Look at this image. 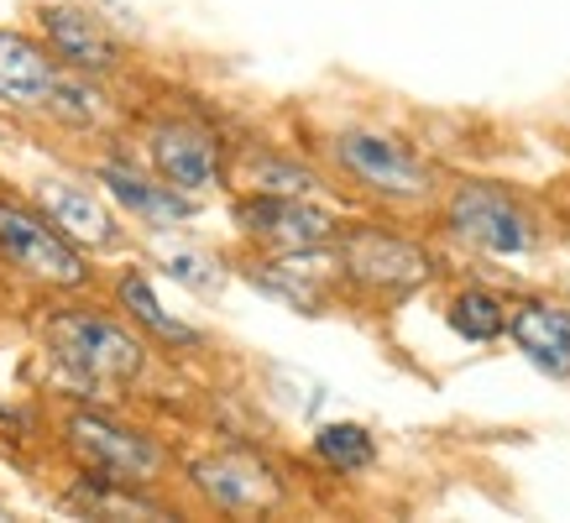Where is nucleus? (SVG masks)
I'll return each mask as SVG.
<instances>
[{
	"instance_id": "12",
	"label": "nucleus",
	"mask_w": 570,
	"mask_h": 523,
	"mask_svg": "<svg viewBox=\"0 0 570 523\" xmlns=\"http://www.w3.org/2000/svg\"><path fill=\"white\" fill-rule=\"evenodd\" d=\"M37 27H42V42H48L69 69L79 73H95V79H105V73L121 69L126 48L116 42V32L105 27L89 6H73V0H52V6H42L37 11Z\"/></svg>"
},
{
	"instance_id": "13",
	"label": "nucleus",
	"mask_w": 570,
	"mask_h": 523,
	"mask_svg": "<svg viewBox=\"0 0 570 523\" xmlns=\"http://www.w3.org/2000/svg\"><path fill=\"white\" fill-rule=\"evenodd\" d=\"M508 341L523 362L554 377V383H570V309L554 304V298H519L513 314H508Z\"/></svg>"
},
{
	"instance_id": "2",
	"label": "nucleus",
	"mask_w": 570,
	"mask_h": 523,
	"mask_svg": "<svg viewBox=\"0 0 570 523\" xmlns=\"http://www.w3.org/2000/svg\"><path fill=\"white\" fill-rule=\"evenodd\" d=\"M42 341H48L52 362L79 387H126L137 383L141 366H147L141 335L95 309H58L42 325Z\"/></svg>"
},
{
	"instance_id": "10",
	"label": "nucleus",
	"mask_w": 570,
	"mask_h": 523,
	"mask_svg": "<svg viewBox=\"0 0 570 523\" xmlns=\"http://www.w3.org/2000/svg\"><path fill=\"white\" fill-rule=\"evenodd\" d=\"M69 85V63L27 32L0 27V105L21 116H52L58 95Z\"/></svg>"
},
{
	"instance_id": "15",
	"label": "nucleus",
	"mask_w": 570,
	"mask_h": 523,
	"mask_svg": "<svg viewBox=\"0 0 570 523\" xmlns=\"http://www.w3.org/2000/svg\"><path fill=\"white\" fill-rule=\"evenodd\" d=\"M116 304L131 314V325H141V330L153 335V341H163V346H174V351L205 346V335L194 330L189 319H178V314L163 309V298L153 294V283L141 278L137 267H121V273H116Z\"/></svg>"
},
{
	"instance_id": "18",
	"label": "nucleus",
	"mask_w": 570,
	"mask_h": 523,
	"mask_svg": "<svg viewBox=\"0 0 570 523\" xmlns=\"http://www.w3.org/2000/svg\"><path fill=\"white\" fill-rule=\"evenodd\" d=\"M242 189L246 194H314L320 189V174L298 157L283 152H246L242 157Z\"/></svg>"
},
{
	"instance_id": "6",
	"label": "nucleus",
	"mask_w": 570,
	"mask_h": 523,
	"mask_svg": "<svg viewBox=\"0 0 570 523\" xmlns=\"http://www.w3.org/2000/svg\"><path fill=\"white\" fill-rule=\"evenodd\" d=\"M63 445L85 471H100V476H116V482H131V487H153L168 471V451L153 435H141L131 424H116L110 414H95V408H73L63 418Z\"/></svg>"
},
{
	"instance_id": "9",
	"label": "nucleus",
	"mask_w": 570,
	"mask_h": 523,
	"mask_svg": "<svg viewBox=\"0 0 570 523\" xmlns=\"http://www.w3.org/2000/svg\"><path fill=\"white\" fill-rule=\"evenodd\" d=\"M189 487L205 497L215 513H273L283 503V476L267 455L230 445V451H209L199 461H189Z\"/></svg>"
},
{
	"instance_id": "3",
	"label": "nucleus",
	"mask_w": 570,
	"mask_h": 523,
	"mask_svg": "<svg viewBox=\"0 0 570 523\" xmlns=\"http://www.w3.org/2000/svg\"><path fill=\"white\" fill-rule=\"evenodd\" d=\"M0 267H11L17 278L37 283V288H58V294L89 288V278H95L79 241L48 209H32L21 199H6V194H0Z\"/></svg>"
},
{
	"instance_id": "11",
	"label": "nucleus",
	"mask_w": 570,
	"mask_h": 523,
	"mask_svg": "<svg viewBox=\"0 0 570 523\" xmlns=\"http://www.w3.org/2000/svg\"><path fill=\"white\" fill-rule=\"evenodd\" d=\"M89 174H95V184L105 189V199H116V205H121L131 220H141L147 230H178L184 220L199 215V194L174 189L168 178L147 174V168L126 162V157H100Z\"/></svg>"
},
{
	"instance_id": "14",
	"label": "nucleus",
	"mask_w": 570,
	"mask_h": 523,
	"mask_svg": "<svg viewBox=\"0 0 570 523\" xmlns=\"http://www.w3.org/2000/svg\"><path fill=\"white\" fill-rule=\"evenodd\" d=\"M32 194H37V209H48L79 246H89V251H116V246H126V230H121V220H116V209L105 205L95 189L69 184V178H37Z\"/></svg>"
},
{
	"instance_id": "5",
	"label": "nucleus",
	"mask_w": 570,
	"mask_h": 523,
	"mask_svg": "<svg viewBox=\"0 0 570 523\" xmlns=\"http://www.w3.org/2000/svg\"><path fill=\"white\" fill-rule=\"evenodd\" d=\"M440 220H445V230L455 241L482 251V257L513 262V257L539 251V220L508 189H498V184H476V178L450 184L445 205H440Z\"/></svg>"
},
{
	"instance_id": "7",
	"label": "nucleus",
	"mask_w": 570,
	"mask_h": 523,
	"mask_svg": "<svg viewBox=\"0 0 570 523\" xmlns=\"http://www.w3.org/2000/svg\"><path fill=\"white\" fill-rule=\"evenodd\" d=\"M230 220L246 241H257L262 251H320L335 246L341 236V215L325 205H314L309 194H246L230 205Z\"/></svg>"
},
{
	"instance_id": "19",
	"label": "nucleus",
	"mask_w": 570,
	"mask_h": 523,
	"mask_svg": "<svg viewBox=\"0 0 570 523\" xmlns=\"http://www.w3.org/2000/svg\"><path fill=\"white\" fill-rule=\"evenodd\" d=\"M163 267H168V278L194 288V294H220L225 288V262L199 251V246H174V251L163 257Z\"/></svg>"
},
{
	"instance_id": "17",
	"label": "nucleus",
	"mask_w": 570,
	"mask_h": 523,
	"mask_svg": "<svg viewBox=\"0 0 570 523\" xmlns=\"http://www.w3.org/2000/svg\"><path fill=\"white\" fill-rule=\"evenodd\" d=\"M508 314H513V304L508 298H498L492 288H476V283H466V288H455L445 304V325L466 346H492V341H502L508 335Z\"/></svg>"
},
{
	"instance_id": "4",
	"label": "nucleus",
	"mask_w": 570,
	"mask_h": 523,
	"mask_svg": "<svg viewBox=\"0 0 570 523\" xmlns=\"http://www.w3.org/2000/svg\"><path fill=\"white\" fill-rule=\"evenodd\" d=\"M335 267L346 288L382 304H403L434 278L430 251L387 226H346L335 236Z\"/></svg>"
},
{
	"instance_id": "16",
	"label": "nucleus",
	"mask_w": 570,
	"mask_h": 523,
	"mask_svg": "<svg viewBox=\"0 0 570 523\" xmlns=\"http://www.w3.org/2000/svg\"><path fill=\"white\" fill-rule=\"evenodd\" d=\"M309 451L314 461L335 476H362V471L377 466V435L356 424V418H330L309 435Z\"/></svg>"
},
{
	"instance_id": "8",
	"label": "nucleus",
	"mask_w": 570,
	"mask_h": 523,
	"mask_svg": "<svg viewBox=\"0 0 570 523\" xmlns=\"http://www.w3.org/2000/svg\"><path fill=\"white\" fill-rule=\"evenodd\" d=\"M141 152H147L157 178H168L184 194L220 189L225 174H230V147L220 141V131H209L199 121H184V116H168V121L147 126L141 131Z\"/></svg>"
},
{
	"instance_id": "1",
	"label": "nucleus",
	"mask_w": 570,
	"mask_h": 523,
	"mask_svg": "<svg viewBox=\"0 0 570 523\" xmlns=\"http://www.w3.org/2000/svg\"><path fill=\"white\" fill-rule=\"evenodd\" d=\"M330 168L356 184L366 199H382V205H430L440 194V174L434 162L419 152L414 141L393 137V131H377V126H341L330 131L325 141Z\"/></svg>"
}]
</instances>
